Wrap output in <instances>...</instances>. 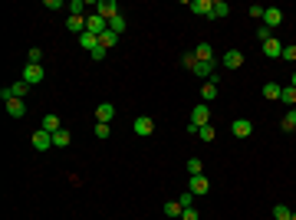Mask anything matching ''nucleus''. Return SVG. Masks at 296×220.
Wrapping results in <instances>:
<instances>
[{
  "label": "nucleus",
  "mask_w": 296,
  "mask_h": 220,
  "mask_svg": "<svg viewBox=\"0 0 296 220\" xmlns=\"http://www.w3.org/2000/svg\"><path fill=\"white\" fill-rule=\"evenodd\" d=\"M260 49H264V56H266V59H280V56H283V43H280L276 36H273V39H266V43H260Z\"/></svg>",
  "instance_id": "nucleus-6"
},
{
  "label": "nucleus",
  "mask_w": 296,
  "mask_h": 220,
  "mask_svg": "<svg viewBox=\"0 0 296 220\" xmlns=\"http://www.w3.org/2000/svg\"><path fill=\"white\" fill-rule=\"evenodd\" d=\"M24 82H30V86H40V82H43V79H46V69H43V66H36V63H26L24 66Z\"/></svg>",
  "instance_id": "nucleus-2"
},
{
  "label": "nucleus",
  "mask_w": 296,
  "mask_h": 220,
  "mask_svg": "<svg viewBox=\"0 0 296 220\" xmlns=\"http://www.w3.org/2000/svg\"><path fill=\"white\" fill-rule=\"evenodd\" d=\"M293 89H296V72H293Z\"/></svg>",
  "instance_id": "nucleus-43"
},
{
  "label": "nucleus",
  "mask_w": 296,
  "mask_h": 220,
  "mask_svg": "<svg viewBox=\"0 0 296 220\" xmlns=\"http://www.w3.org/2000/svg\"><path fill=\"white\" fill-rule=\"evenodd\" d=\"M181 220H201V217H198V211H194V207H184V214H181Z\"/></svg>",
  "instance_id": "nucleus-37"
},
{
  "label": "nucleus",
  "mask_w": 296,
  "mask_h": 220,
  "mask_svg": "<svg viewBox=\"0 0 296 220\" xmlns=\"http://www.w3.org/2000/svg\"><path fill=\"white\" fill-rule=\"evenodd\" d=\"M273 220H293V211L286 204H276L273 207Z\"/></svg>",
  "instance_id": "nucleus-28"
},
{
  "label": "nucleus",
  "mask_w": 296,
  "mask_h": 220,
  "mask_svg": "<svg viewBox=\"0 0 296 220\" xmlns=\"http://www.w3.org/2000/svg\"><path fill=\"white\" fill-rule=\"evenodd\" d=\"M86 30L96 33V36H102V33L109 30V20H102L99 13H86Z\"/></svg>",
  "instance_id": "nucleus-4"
},
{
  "label": "nucleus",
  "mask_w": 296,
  "mask_h": 220,
  "mask_svg": "<svg viewBox=\"0 0 296 220\" xmlns=\"http://www.w3.org/2000/svg\"><path fill=\"white\" fill-rule=\"evenodd\" d=\"M260 92H264V99H266V102H276V99L283 95V86H276V82H266V86L260 89Z\"/></svg>",
  "instance_id": "nucleus-18"
},
{
  "label": "nucleus",
  "mask_w": 296,
  "mask_h": 220,
  "mask_svg": "<svg viewBox=\"0 0 296 220\" xmlns=\"http://www.w3.org/2000/svg\"><path fill=\"white\" fill-rule=\"evenodd\" d=\"M293 220H296V214H293Z\"/></svg>",
  "instance_id": "nucleus-44"
},
{
  "label": "nucleus",
  "mask_w": 296,
  "mask_h": 220,
  "mask_svg": "<svg viewBox=\"0 0 296 220\" xmlns=\"http://www.w3.org/2000/svg\"><path fill=\"white\" fill-rule=\"evenodd\" d=\"M181 66H184V69H191V72H194V66H198V56H194V49H191V53H184V56H181Z\"/></svg>",
  "instance_id": "nucleus-32"
},
{
  "label": "nucleus",
  "mask_w": 296,
  "mask_h": 220,
  "mask_svg": "<svg viewBox=\"0 0 296 220\" xmlns=\"http://www.w3.org/2000/svg\"><path fill=\"white\" fill-rule=\"evenodd\" d=\"M210 3H214V0H191V10H194L198 16H210Z\"/></svg>",
  "instance_id": "nucleus-25"
},
{
  "label": "nucleus",
  "mask_w": 296,
  "mask_h": 220,
  "mask_svg": "<svg viewBox=\"0 0 296 220\" xmlns=\"http://www.w3.org/2000/svg\"><path fill=\"white\" fill-rule=\"evenodd\" d=\"M204 125H210V109L208 105H194V112H191V122H188V135H198Z\"/></svg>",
  "instance_id": "nucleus-1"
},
{
  "label": "nucleus",
  "mask_w": 296,
  "mask_h": 220,
  "mask_svg": "<svg viewBox=\"0 0 296 220\" xmlns=\"http://www.w3.org/2000/svg\"><path fill=\"white\" fill-rule=\"evenodd\" d=\"M125 26H128V20H125L122 13H118V16H112V20H109V30H112V33H118V36L125 33Z\"/></svg>",
  "instance_id": "nucleus-27"
},
{
  "label": "nucleus",
  "mask_w": 296,
  "mask_h": 220,
  "mask_svg": "<svg viewBox=\"0 0 296 220\" xmlns=\"http://www.w3.org/2000/svg\"><path fill=\"white\" fill-rule=\"evenodd\" d=\"M280 59H296V46H283V56Z\"/></svg>",
  "instance_id": "nucleus-40"
},
{
  "label": "nucleus",
  "mask_w": 296,
  "mask_h": 220,
  "mask_svg": "<svg viewBox=\"0 0 296 220\" xmlns=\"http://www.w3.org/2000/svg\"><path fill=\"white\" fill-rule=\"evenodd\" d=\"M257 39H260V43H266V39H273V33H270V30H266V26H264V23H260V30H257Z\"/></svg>",
  "instance_id": "nucleus-35"
},
{
  "label": "nucleus",
  "mask_w": 296,
  "mask_h": 220,
  "mask_svg": "<svg viewBox=\"0 0 296 220\" xmlns=\"http://www.w3.org/2000/svg\"><path fill=\"white\" fill-rule=\"evenodd\" d=\"M280 102H283V105H290V109H296V89H293V86H290V89H283Z\"/></svg>",
  "instance_id": "nucleus-31"
},
{
  "label": "nucleus",
  "mask_w": 296,
  "mask_h": 220,
  "mask_svg": "<svg viewBox=\"0 0 296 220\" xmlns=\"http://www.w3.org/2000/svg\"><path fill=\"white\" fill-rule=\"evenodd\" d=\"M227 13H230V3H227V0H214V3H210V16H214V20H224Z\"/></svg>",
  "instance_id": "nucleus-16"
},
{
  "label": "nucleus",
  "mask_w": 296,
  "mask_h": 220,
  "mask_svg": "<svg viewBox=\"0 0 296 220\" xmlns=\"http://www.w3.org/2000/svg\"><path fill=\"white\" fill-rule=\"evenodd\" d=\"M112 118H116V105L112 102H102L99 109H96V122H99V125H109Z\"/></svg>",
  "instance_id": "nucleus-10"
},
{
  "label": "nucleus",
  "mask_w": 296,
  "mask_h": 220,
  "mask_svg": "<svg viewBox=\"0 0 296 220\" xmlns=\"http://www.w3.org/2000/svg\"><path fill=\"white\" fill-rule=\"evenodd\" d=\"M230 132H234V138H250L254 135V122L250 118H237L234 125H230Z\"/></svg>",
  "instance_id": "nucleus-8"
},
{
  "label": "nucleus",
  "mask_w": 296,
  "mask_h": 220,
  "mask_svg": "<svg viewBox=\"0 0 296 220\" xmlns=\"http://www.w3.org/2000/svg\"><path fill=\"white\" fill-rule=\"evenodd\" d=\"M116 43H118V33H112V30H106V33L99 36V46H102V49H112Z\"/></svg>",
  "instance_id": "nucleus-26"
},
{
  "label": "nucleus",
  "mask_w": 296,
  "mask_h": 220,
  "mask_svg": "<svg viewBox=\"0 0 296 220\" xmlns=\"http://www.w3.org/2000/svg\"><path fill=\"white\" fill-rule=\"evenodd\" d=\"M194 56H198V63H218V59H214V46H210V43H198V46H194Z\"/></svg>",
  "instance_id": "nucleus-13"
},
{
  "label": "nucleus",
  "mask_w": 296,
  "mask_h": 220,
  "mask_svg": "<svg viewBox=\"0 0 296 220\" xmlns=\"http://www.w3.org/2000/svg\"><path fill=\"white\" fill-rule=\"evenodd\" d=\"M220 63H224L227 69H240V66H244V53H240V49H227Z\"/></svg>",
  "instance_id": "nucleus-11"
},
{
  "label": "nucleus",
  "mask_w": 296,
  "mask_h": 220,
  "mask_svg": "<svg viewBox=\"0 0 296 220\" xmlns=\"http://www.w3.org/2000/svg\"><path fill=\"white\" fill-rule=\"evenodd\" d=\"M280 23H283V10L280 7H266L264 10V26L273 30V26H280Z\"/></svg>",
  "instance_id": "nucleus-9"
},
{
  "label": "nucleus",
  "mask_w": 296,
  "mask_h": 220,
  "mask_svg": "<svg viewBox=\"0 0 296 220\" xmlns=\"http://www.w3.org/2000/svg\"><path fill=\"white\" fill-rule=\"evenodd\" d=\"M210 72H214V63H198L194 66V76L198 79H210Z\"/></svg>",
  "instance_id": "nucleus-30"
},
{
  "label": "nucleus",
  "mask_w": 296,
  "mask_h": 220,
  "mask_svg": "<svg viewBox=\"0 0 296 220\" xmlns=\"http://www.w3.org/2000/svg\"><path fill=\"white\" fill-rule=\"evenodd\" d=\"M46 7H50V10H70L62 0H46Z\"/></svg>",
  "instance_id": "nucleus-39"
},
{
  "label": "nucleus",
  "mask_w": 296,
  "mask_h": 220,
  "mask_svg": "<svg viewBox=\"0 0 296 220\" xmlns=\"http://www.w3.org/2000/svg\"><path fill=\"white\" fill-rule=\"evenodd\" d=\"M208 188H210V181L204 178V174H198V178H191V194H208Z\"/></svg>",
  "instance_id": "nucleus-19"
},
{
  "label": "nucleus",
  "mask_w": 296,
  "mask_h": 220,
  "mask_svg": "<svg viewBox=\"0 0 296 220\" xmlns=\"http://www.w3.org/2000/svg\"><path fill=\"white\" fill-rule=\"evenodd\" d=\"M40 128H43V132H50V135H56V132H60V115H43V125H40Z\"/></svg>",
  "instance_id": "nucleus-23"
},
{
  "label": "nucleus",
  "mask_w": 296,
  "mask_h": 220,
  "mask_svg": "<svg viewBox=\"0 0 296 220\" xmlns=\"http://www.w3.org/2000/svg\"><path fill=\"white\" fill-rule=\"evenodd\" d=\"M7 115H10V118H24V115H26L24 99H10V102H7Z\"/></svg>",
  "instance_id": "nucleus-15"
},
{
  "label": "nucleus",
  "mask_w": 296,
  "mask_h": 220,
  "mask_svg": "<svg viewBox=\"0 0 296 220\" xmlns=\"http://www.w3.org/2000/svg\"><path fill=\"white\" fill-rule=\"evenodd\" d=\"M181 214H184L181 201H168V204H164V217L168 220H181Z\"/></svg>",
  "instance_id": "nucleus-20"
},
{
  "label": "nucleus",
  "mask_w": 296,
  "mask_h": 220,
  "mask_svg": "<svg viewBox=\"0 0 296 220\" xmlns=\"http://www.w3.org/2000/svg\"><path fill=\"white\" fill-rule=\"evenodd\" d=\"M92 13H99L102 20H112V16H118V3H116V0H99Z\"/></svg>",
  "instance_id": "nucleus-5"
},
{
  "label": "nucleus",
  "mask_w": 296,
  "mask_h": 220,
  "mask_svg": "<svg viewBox=\"0 0 296 220\" xmlns=\"http://www.w3.org/2000/svg\"><path fill=\"white\" fill-rule=\"evenodd\" d=\"M264 10H266V7H260V3H254V7H250V16H260V20H264Z\"/></svg>",
  "instance_id": "nucleus-41"
},
{
  "label": "nucleus",
  "mask_w": 296,
  "mask_h": 220,
  "mask_svg": "<svg viewBox=\"0 0 296 220\" xmlns=\"http://www.w3.org/2000/svg\"><path fill=\"white\" fill-rule=\"evenodd\" d=\"M72 145V135H70V128H60V132L53 135V148H70Z\"/></svg>",
  "instance_id": "nucleus-17"
},
{
  "label": "nucleus",
  "mask_w": 296,
  "mask_h": 220,
  "mask_svg": "<svg viewBox=\"0 0 296 220\" xmlns=\"http://www.w3.org/2000/svg\"><path fill=\"white\" fill-rule=\"evenodd\" d=\"M214 99H218V79H208L201 86V102L208 105V102H214Z\"/></svg>",
  "instance_id": "nucleus-14"
},
{
  "label": "nucleus",
  "mask_w": 296,
  "mask_h": 220,
  "mask_svg": "<svg viewBox=\"0 0 296 220\" xmlns=\"http://www.w3.org/2000/svg\"><path fill=\"white\" fill-rule=\"evenodd\" d=\"M76 39H79V46L86 49V53H96V49H99V36H96V33H89V30H86V33H79Z\"/></svg>",
  "instance_id": "nucleus-12"
},
{
  "label": "nucleus",
  "mask_w": 296,
  "mask_h": 220,
  "mask_svg": "<svg viewBox=\"0 0 296 220\" xmlns=\"http://www.w3.org/2000/svg\"><path fill=\"white\" fill-rule=\"evenodd\" d=\"M280 128H283V132H296V109H286V112H283Z\"/></svg>",
  "instance_id": "nucleus-21"
},
{
  "label": "nucleus",
  "mask_w": 296,
  "mask_h": 220,
  "mask_svg": "<svg viewBox=\"0 0 296 220\" xmlns=\"http://www.w3.org/2000/svg\"><path fill=\"white\" fill-rule=\"evenodd\" d=\"M89 56H92V59H96V63H102V59H106V56H109V49H96V53H89Z\"/></svg>",
  "instance_id": "nucleus-38"
},
{
  "label": "nucleus",
  "mask_w": 296,
  "mask_h": 220,
  "mask_svg": "<svg viewBox=\"0 0 296 220\" xmlns=\"http://www.w3.org/2000/svg\"><path fill=\"white\" fill-rule=\"evenodd\" d=\"M66 30H72V33H86V16H66Z\"/></svg>",
  "instance_id": "nucleus-24"
},
{
  "label": "nucleus",
  "mask_w": 296,
  "mask_h": 220,
  "mask_svg": "<svg viewBox=\"0 0 296 220\" xmlns=\"http://www.w3.org/2000/svg\"><path fill=\"white\" fill-rule=\"evenodd\" d=\"M132 128H135V135H142V138H148V135L155 132V118H152V115H138V118L132 122Z\"/></svg>",
  "instance_id": "nucleus-3"
},
{
  "label": "nucleus",
  "mask_w": 296,
  "mask_h": 220,
  "mask_svg": "<svg viewBox=\"0 0 296 220\" xmlns=\"http://www.w3.org/2000/svg\"><path fill=\"white\" fill-rule=\"evenodd\" d=\"M188 174H191V178H198V174H204V165H201V158H188Z\"/></svg>",
  "instance_id": "nucleus-29"
},
{
  "label": "nucleus",
  "mask_w": 296,
  "mask_h": 220,
  "mask_svg": "<svg viewBox=\"0 0 296 220\" xmlns=\"http://www.w3.org/2000/svg\"><path fill=\"white\" fill-rule=\"evenodd\" d=\"M30 82H24V79H16L14 86H10V92H14V99H26V95H30Z\"/></svg>",
  "instance_id": "nucleus-22"
},
{
  "label": "nucleus",
  "mask_w": 296,
  "mask_h": 220,
  "mask_svg": "<svg viewBox=\"0 0 296 220\" xmlns=\"http://www.w3.org/2000/svg\"><path fill=\"white\" fill-rule=\"evenodd\" d=\"M191 197H194L191 191H188V194H181V197H178V201H181V207H191Z\"/></svg>",
  "instance_id": "nucleus-42"
},
{
  "label": "nucleus",
  "mask_w": 296,
  "mask_h": 220,
  "mask_svg": "<svg viewBox=\"0 0 296 220\" xmlns=\"http://www.w3.org/2000/svg\"><path fill=\"white\" fill-rule=\"evenodd\" d=\"M50 148H53V135L43 132V128L33 132V151H50Z\"/></svg>",
  "instance_id": "nucleus-7"
},
{
  "label": "nucleus",
  "mask_w": 296,
  "mask_h": 220,
  "mask_svg": "<svg viewBox=\"0 0 296 220\" xmlns=\"http://www.w3.org/2000/svg\"><path fill=\"white\" fill-rule=\"evenodd\" d=\"M26 59H30V63H36V66H40V59H43V49H36V46H33L30 53H26Z\"/></svg>",
  "instance_id": "nucleus-34"
},
{
  "label": "nucleus",
  "mask_w": 296,
  "mask_h": 220,
  "mask_svg": "<svg viewBox=\"0 0 296 220\" xmlns=\"http://www.w3.org/2000/svg\"><path fill=\"white\" fill-rule=\"evenodd\" d=\"M109 135H112L109 125H99V122H96V138H109Z\"/></svg>",
  "instance_id": "nucleus-33"
},
{
  "label": "nucleus",
  "mask_w": 296,
  "mask_h": 220,
  "mask_svg": "<svg viewBox=\"0 0 296 220\" xmlns=\"http://www.w3.org/2000/svg\"><path fill=\"white\" fill-rule=\"evenodd\" d=\"M198 135H201L204 142H214V128H210V125H204V128H201V132H198Z\"/></svg>",
  "instance_id": "nucleus-36"
}]
</instances>
